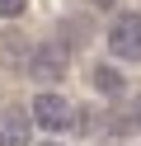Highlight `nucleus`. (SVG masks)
I'll list each match as a JSON object with an SVG mask.
<instances>
[{
    "label": "nucleus",
    "mask_w": 141,
    "mask_h": 146,
    "mask_svg": "<svg viewBox=\"0 0 141 146\" xmlns=\"http://www.w3.org/2000/svg\"><path fill=\"white\" fill-rule=\"evenodd\" d=\"M0 57H9L5 66H14V61H28V47H24V38H19V33H5V38H0Z\"/></svg>",
    "instance_id": "obj_6"
},
{
    "label": "nucleus",
    "mask_w": 141,
    "mask_h": 146,
    "mask_svg": "<svg viewBox=\"0 0 141 146\" xmlns=\"http://www.w3.org/2000/svg\"><path fill=\"white\" fill-rule=\"evenodd\" d=\"M132 127H141V94L132 99Z\"/></svg>",
    "instance_id": "obj_8"
},
{
    "label": "nucleus",
    "mask_w": 141,
    "mask_h": 146,
    "mask_svg": "<svg viewBox=\"0 0 141 146\" xmlns=\"http://www.w3.org/2000/svg\"><path fill=\"white\" fill-rule=\"evenodd\" d=\"M33 118L42 132H52V137H61V132H71L75 127V108H71V99L66 94H56V90H42V94L33 99Z\"/></svg>",
    "instance_id": "obj_1"
},
{
    "label": "nucleus",
    "mask_w": 141,
    "mask_h": 146,
    "mask_svg": "<svg viewBox=\"0 0 141 146\" xmlns=\"http://www.w3.org/2000/svg\"><path fill=\"white\" fill-rule=\"evenodd\" d=\"M28 123L33 118L24 108H5V118H0V146H28Z\"/></svg>",
    "instance_id": "obj_4"
},
{
    "label": "nucleus",
    "mask_w": 141,
    "mask_h": 146,
    "mask_svg": "<svg viewBox=\"0 0 141 146\" xmlns=\"http://www.w3.org/2000/svg\"><path fill=\"white\" fill-rule=\"evenodd\" d=\"M24 71L33 80H42V85H56V80L66 76V42H38V47L28 52Z\"/></svg>",
    "instance_id": "obj_3"
},
{
    "label": "nucleus",
    "mask_w": 141,
    "mask_h": 146,
    "mask_svg": "<svg viewBox=\"0 0 141 146\" xmlns=\"http://www.w3.org/2000/svg\"><path fill=\"white\" fill-rule=\"evenodd\" d=\"M42 146H61V141H42Z\"/></svg>",
    "instance_id": "obj_10"
},
{
    "label": "nucleus",
    "mask_w": 141,
    "mask_h": 146,
    "mask_svg": "<svg viewBox=\"0 0 141 146\" xmlns=\"http://www.w3.org/2000/svg\"><path fill=\"white\" fill-rule=\"evenodd\" d=\"M85 5H94V10H113L118 0H85Z\"/></svg>",
    "instance_id": "obj_9"
},
{
    "label": "nucleus",
    "mask_w": 141,
    "mask_h": 146,
    "mask_svg": "<svg viewBox=\"0 0 141 146\" xmlns=\"http://www.w3.org/2000/svg\"><path fill=\"white\" fill-rule=\"evenodd\" d=\"M108 52L118 61H141V14H118L108 24Z\"/></svg>",
    "instance_id": "obj_2"
},
{
    "label": "nucleus",
    "mask_w": 141,
    "mask_h": 146,
    "mask_svg": "<svg viewBox=\"0 0 141 146\" xmlns=\"http://www.w3.org/2000/svg\"><path fill=\"white\" fill-rule=\"evenodd\" d=\"M28 10V0H0V19H19Z\"/></svg>",
    "instance_id": "obj_7"
},
{
    "label": "nucleus",
    "mask_w": 141,
    "mask_h": 146,
    "mask_svg": "<svg viewBox=\"0 0 141 146\" xmlns=\"http://www.w3.org/2000/svg\"><path fill=\"white\" fill-rule=\"evenodd\" d=\"M89 85L99 90V94H122V90H127V76H122L118 66H94L89 71Z\"/></svg>",
    "instance_id": "obj_5"
}]
</instances>
